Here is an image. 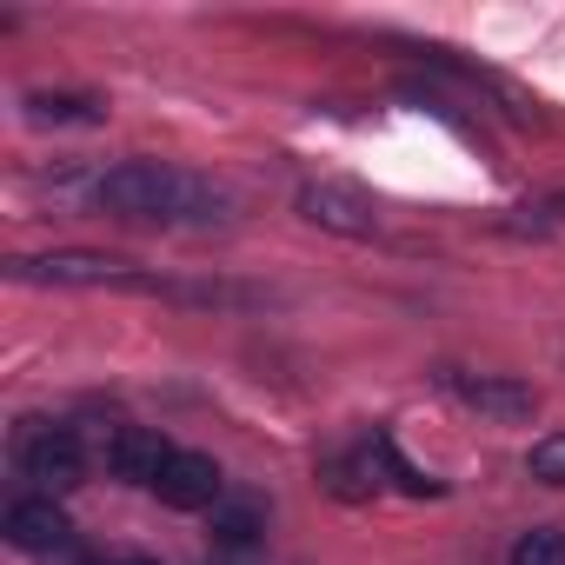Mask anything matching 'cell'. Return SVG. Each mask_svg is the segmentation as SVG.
Listing matches in <instances>:
<instances>
[{
	"instance_id": "obj_10",
	"label": "cell",
	"mask_w": 565,
	"mask_h": 565,
	"mask_svg": "<svg viewBox=\"0 0 565 565\" xmlns=\"http://www.w3.org/2000/svg\"><path fill=\"white\" fill-rule=\"evenodd\" d=\"M259 532H266V519H259V505H253V499H220V505H213V539H220L226 552L259 545Z\"/></svg>"
},
{
	"instance_id": "obj_6",
	"label": "cell",
	"mask_w": 565,
	"mask_h": 565,
	"mask_svg": "<svg viewBox=\"0 0 565 565\" xmlns=\"http://www.w3.org/2000/svg\"><path fill=\"white\" fill-rule=\"evenodd\" d=\"M220 492H226V479L206 452H173L153 479V499L173 512H206V505H220Z\"/></svg>"
},
{
	"instance_id": "obj_2",
	"label": "cell",
	"mask_w": 565,
	"mask_h": 565,
	"mask_svg": "<svg viewBox=\"0 0 565 565\" xmlns=\"http://www.w3.org/2000/svg\"><path fill=\"white\" fill-rule=\"evenodd\" d=\"M14 279H41V287H120V294H160L153 273H134L120 253H41V259H14Z\"/></svg>"
},
{
	"instance_id": "obj_14",
	"label": "cell",
	"mask_w": 565,
	"mask_h": 565,
	"mask_svg": "<svg viewBox=\"0 0 565 565\" xmlns=\"http://www.w3.org/2000/svg\"><path fill=\"white\" fill-rule=\"evenodd\" d=\"M87 565H107V558H87Z\"/></svg>"
},
{
	"instance_id": "obj_7",
	"label": "cell",
	"mask_w": 565,
	"mask_h": 565,
	"mask_svg": "<svg viewBox=\"0 0 565 565\" xmlns=\"http://www.w3.org/2000/svg\"><path fill=\"white\" fill-rule=\"evenodd\" d=\"M100 459H107V472H114V479L153 486V479H160V466L173 459V446H167L153 426H114V433H107V446H100Z\"/></svg>"
},
{
	"instance_id": "obj_11",
	"label": "cell",
	"mask_w": 565,
	"mask_h": 565,
	"mask_svg": "<svg viewBox=\"0 0 565 565\" xmlns=\"http://www.w3.org/2000/svg\"><path fill=\"white\" fill-rule=\"evenodd\" d=\"M512 565H565V532H558V525H532V532L512 545Z\"/></svg>"
},
{
	"instance_id": "obj_8",
	"label": "cell",
	"mask_w": 565,
	"mask_h": 565,
	"mask_svg": "<svg viewBox=\"0 0 565 565\" xmlns=\"http://www.w3.org/2000/svg\"><path fill=\"white\" fill-rule=\"evenodd\" d=\"M0 532H8V545H21V552H54V545L74 539V525H67V512L54 499H14Z\"/></svg>"
},
{
	"instance_id": "obj_1",
	"label": "cell",
	"mask_w": 565,
	"mask_h": 565,
	"mask_svg": "<svg viewBox=\"0 0 565 565\" xmlns=\"http://www.w3.org/2000/svg\"><path fill=\"white\" fill-rule=\"evenodd\" d=\"M100 206L120 220H160V226H206L226 220V193L200 173H180L167 160H127L100 180Z\"/></svg>"
},
{
	"instance_id": "obj_4",
	"label": "cell",
	"mask_w": 565,
	"mask_h": 565,
	"mask_svg": "<svg viewBox=\"0 0 565 565\" xmlns=\"http://www.w3.org/2000/svg\"><path fill=\"white\" fill-rule=\"evenodd\" d=\"M446 393L459 406H472L479 419H499V426H519L539 413V393L525 380H505V373H446Z\"/></svg>"
},
{
	"instance_id": "obj_12",
	"label": "cell",
	"mask_w": 565,
	"mask_h": 565,
	"mask_svg": "<svg viewBox=\"0 0 565 565\" xmlns=\"http://www.w3.org/2000/svg\"><path fill=\"white\" fill-rule=\"evenodd\" d=\"M525 466H532V479H539V486H565V433H552V439H539Z\"/></svg>"
},
{
	"instance_id": "obj_13",
	"label": "cell",
	"mask_w": 565,
	"mask_h": 565,
	"mask_svg": "<svg viewBox=\"0 0 565 565\" xmlns=\"http://www.w3.org/2000/svg\"><path fill=\"white\" fill-rule=\"evenodd\" d=\"M127 565H153V558H127Z\"/></svg>"
},
{
	"instance_id": "obj_9",
	"label": "cell",
	"mask_w": 565,
	"mask_h": 565,
	"mask_svg": "<svg viewBox=\"0 0 565 565\" xmlns=\"http://www.w3.org/2000/svg\"><path fill=\"white\" fill-rule=\"evenodd\" d=\"M28 120L34 127H100L107 107L94 94H28Z\"/></svg>"
},
{
	"instance_id": "obj_3",
	"label": "cell",
	"mask_w": 565,
	"mask_h": 565,
	"mask_svg": "<svg viewBox=\"0 0 565 565\" xmlns=\"http://www.w3.org/2000/svg\"><path fill=\"white\" fill-rule=\"evenodd\" d=\"M14 459H21V472H28L34 486H47V492H67V486H81V472H87V452H81L74 426H41V419L21 426Z\"/></svg>"
},
{
	"instance_id": "obj_5",
	"label": "cell",
	"mask_w": 565,
	"mask_h": 565,
	"mask_svg": "<svg viewBox=\"0 0 565 565\" xmlns=\"http://www.w3.org/2000/svg\"><path fill=\"white\" fill-rule=\"evenodd\" d=\"M300 213H307L313 226H327V233H347V239H373V233H380L373 200L353 193V186H340V180H307V186H300Z\"/></svg>"
}]
</instances>
